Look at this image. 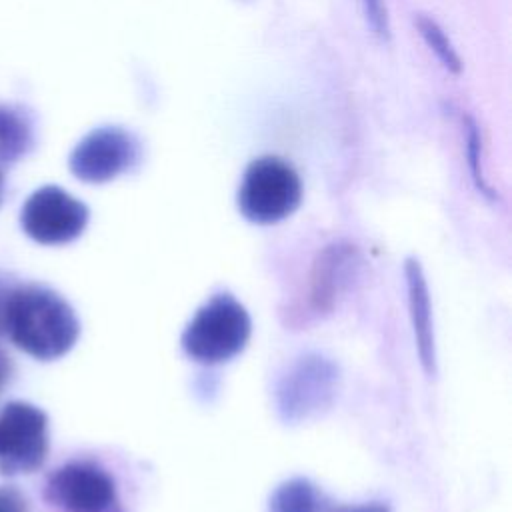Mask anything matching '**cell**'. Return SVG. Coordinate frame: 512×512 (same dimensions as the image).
<instances>
[{"instance_id":"obj_2","label":"cell","mask_w":512,"mask_h":512,"mask_svg":"<svg viewBox=\"0 0 512 512\" xmlns=\"http://www.w3.org/2000/svg\"><path fill=\"white\" fill-rule=\"evenodd\" d=\"M250 330L246 308L230 294H214L182 332V348L202 364L226 362L244 350Z\"/></svg>"},{"instance_id":"obj_10","label":"cell","mask_w":512,"mask_h":512,"mask_svg":"<svg viewBox=\"0 0 512 512\" xmlns=\"http://www.w3.org/2000/svg\"><path fill=\"white\" fill-rule=\"evenodd\" d=\"M34 144L30 114L16 104H0V166L12 164Z\"/></svg>"},{"instance_id":"obj_8","label":"cell","mask_w":512,"mask_h":512,"mask_svg":"<svg viewBox=\"0 0 512 512\" xmlns=\"http://www.w3.org/2000/svg\"><path fill=\"white\" fill-rule=\"evenodd\" d=\"M336 370L320 356L300 358L278 386V406L286 420H298L326 406L334 394Z\"/></svg>"},{"instance_id":"obj_5","label":"cell","mask_w":512,"mask_h":512,"mask_svg":"<svg viewBox=\"0 0 512 512\" xmlns=\"http://www.w3.org/2000/svg\"><path fill=\"white\" fill-rule=\"evenodd\" d=\"M48 454V418L28 402H10L0 414V472L4 476L38 470Z\"/></svg>"},{"instance_id":"obj_13","label":"cell","mask_w":512,"mask_h":512,"mask_svg":"<svg viewBox=\"0 0 512 512\" xmlns=\"http://www.w3.org/2000/svg\"><path fill=\"white\" fill-rule=\"evenodd\" d=\"M464 126H466V146H468V158H470L472 174H474L478 186L486 188L484 180H482V170H480V132H478V126L470 116H466Z\"/></svg>"},{"instance_id":"obj_17","label":"cell","mask_w":512,"mask_h":512,"mask_svg":"<svg viewBox=\"0 0 512 512\" xmlns=\"http://www.w3.org/2000/svg\"><path fill=\"white\" fill-rule=\"evenodd\" d=\"M324 512H390V508L382 502H370L360 506H342V504H328Z\"/></svg>"},{"instance_id":"obj_3","label":"cell","mask_w":512,"mask_h":512,"mask_svg":"<svg viewBox=\"0 0 512 512\" xmlns=\"http://www.w3.org/2000/svg\"><path fill=\"white\" fill-rule=\"evenodd\" d=\"M302 200V182L290 162L280 156L252 160L238 186V210L254 224H274L290 216Z\"/></svg>"},{"instance_id":"obj_12","label":"cell","mask_w":512,"mask_h":512,"mask_svg":"<svg viewBox=\"0 0 512 512\" xmlns=\"http://www.w3.org/2000/svg\"><path fill=\"white\" fill-rule=\"evenodd\" d=\"M416 26L420 30V36L424 38L426 46L434 52V56L440 60V64L448 70V72H460L462 64L460 58L456 54L454 44L450 42V38L446 36V32L442 30V26L424 14H418L416 18Z\"/></svg>"},{"instance_id":"obj_15","label":"cell","mask_w":512,"mask_h":512,"mask_svg":"<svg viewBox=\"0 0 512 512\" xmlns=\"http://www.w3.org/2000/svg\"><path fill=\"white\" fill-rule=\"evenodd\" d=\"M20 282H16V278L8 272H0V336L6 332V314H8V302L10 296L14 292V288Z\"/></svg>"},{"instance_id":"obj_1","label":"cell","mask_w":512,"mask_h":512,"mask_svg":"<svg viewBox=\"0 0 512 512\" xmlns=\"http://www.w3.org/2000/svg\"><path fill=\"white\" fill-rule=\"evenodd\" d=\"M6 334L26 354L54 360L76 344L80 324L72 306L54 290L18 284L8 302Z\"/></svg>"},{"instance_id":"obj_9","label":"cell","mask_w":512,"mask_h":512,"mask_svg":"<svg viewBox=\"0 0 512 512\" xmlns=\"http://www.w3.org/2000/svg\"><path fill=\"white\" fill-rule=\"evenodd\" d=\"M406 280H408V296H410V312L414 322V334L418 340V352L422 364L428 374L434 372V340H432V324H430V300L426 282L418 262H406Z\"/></svg>"},{"instance_id":"obj_6","label":"cell","mask_w":512,"mask_h":512,"mask_svg":"<svg viewBox=\"0 0 512 512\" xmlns=\"http://www.w3.org/2000/svg\"><path fill=\"white\" fill-rule=\"evenodd\" d=\"M88 208L60 186H42L24 202L20 224L40 244H66L88 224Z\"/></svg>"},{"instance_id":"obj_11","label":"cell","mask_w":512,"mask_h":512,"mask_svg":"<svg viewBox=\"0 0 512 512\" xmlns=\"http://www.w3.org/2000/svg\"><path fill=\"white\" fill-rule=\"evenodd\" d=\"M330 502L322 492L304 478H294L280 484L270 496V512H324Z\"/></svg>"},{"instance_id":"obj_18","label":"cell","mask_w":512,"mask_h":512,"mask_svg":"<svg viewBox=\"0 0 512 512\" xmlns=\"http://www.w3.org/2000/svg\"><path fill=\"white\" fill-rule=\"evenodd\" d=\"M12 370H14V366H12L10 356L0 348V390L8 384V380L12 376Z\"/></svg>"},{"instance_id":"obj_14","label":"cell","mask_w":512,"mask_h":512,"mask_svg":"<svg viewBox=\"0 0 512 512\" xmlns=\"http://www.w3.org/2000/svg\"><path fill=\"white\" fill-rule=\"evenodd\" d=\"M364 4V12H366V20L370 24V28L386 38L388 36V22H386V10H384V4L382 0H362Z\"/></svg>"},{"instance_id":"obj_7","label":"cell","mask_w":512,"mask_h":512,"mask_svg":"<svg viewBox=\"0 0 512 512\" xmlns=\"http://www.w3.org/2000/svg\"><path fill=\"white\" fill-rule=\"evenodd\" d=\"M46 500L60 512H120L112 476L94 462H70L46 482Z\"/></svg>"},{"instance_id":"obj_19","label":"cell","mask_w":512,"mask_h":512,"mask_svg":"<svg viewBox=\"0 0 512 512\" xmlns=\"http://www.w3.org/2000/svg\"><path fill=\"white\" fill-rule=\"evenodd\" d=\"M4 198V174H2V168H0V202Z\"/></svg>"},{"instance_id":"obj_16","label":"cell","mask_w":512,"mask_h":512,"mask_svg":"<svg viewBox=\"0 0 512 512\" xmlns=\"http://www.w3.org/2000/svg\"><path fill=\"white\" fill-rule=\"evenodd\" d=\"M0 512H28L26 498L18 488L0 486Z\"/></svg>"},{"instance_id":"obj_4","label":"cell","mask_w":512,"mask_h":512,"mask_svg":"<svg viewBox=\"0 0 512 512\" xmlns=\"http://www.w3.org/2000/svg\"><path fill=\"white\" fill-rule=\"evenodd\" d=\"M142 158V144L122 126H100L88 132L70 152V172L88 184H104L132 170Z\"/></svg>"}]
</instances>
